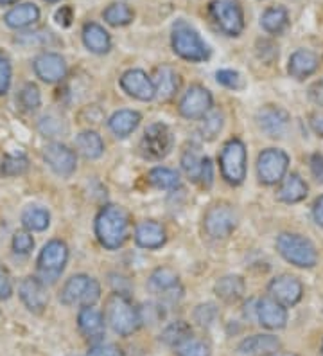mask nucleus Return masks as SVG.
Masks as SVG:
<instances>
[{
  "instance_id": "nucleus-54",
  "label": "nucleus",
  "mask_w": 323,
  "mask_h": 356,
  "mask_svg": "<svg viewBox=\"0 0 323 356\" xmlns=\"http://www.w3.org/2000/svg\"><path fill=\"white\" fill-rule=\"evenodd\" d=\"M310 128L315 131L316 135L323 137V113H315L313 118H310Z\"/></svg>"
},
{
  "instance_id": "nucleus-30",
  "label": "nucleus",
  "mask_w": 323,
  "mask_h": 356,
  "mask_svg": "<svg viewBox=\"0 0 323 356\" xmlns=\"http://www.w3.org/2000/svg\"><path fill=\"white\" fill-rule=\"evenodd\" d=\"M260 27L267 35H282L289 27V11L284 6H272L260 15Z\"/></svg>"
},
{
  "instance_id": "nucleus-27",
  "label": "nucleus",
  "mask_w": 323,
  "mask_h": 356,
  "mask_svg": "<svg viewBox=\"0 0 323 356\" xmlns=\"http://www.w3.org/2000/svg\"><path fill=\"white\" fill-rule=\"evenodd\" d=\"M140 121H142V115L137 110H119L108 119V127H110L113 135L124 139V137H128V135L137 130Z\"/></svg>"
},
{
  "instance_id": "nucleus-47",
  "label": "nucleus",
  "mask_w": 323,
  "mask_h": 356,
  "mask_svg": "<svg viewBox=\"0 0 323 356\" xmlns=\"http://www.w3.org/2000/svg\"><path fill=\"white\" fill-rule=\"evenodd\" d=\"M88 356H122V351L113 343L97 342L88 351Z\"/></svg>"
},
{
  "instance_id": "nucleus-32",
  "label": "nucleus",
  "mask_w": 323,
  "mask_h": 356,
  "mask_svg": "<svg viewBox=\"0 0 323 356\" xmlns=\"http://www.w3.org/2000/svg\"><path fill=\"white\" fill-rule=\"evenodd\" d=\"M104 22L112 27H124L133 22L135 11L126 2H113L103 11Z\"/></svg>"
},
{
  "instance_id": "nucleus-25",
  "label": "nucleus",
  "mask_w": 323,
  "mask_h": 356,
  "mask_svg": "<svg viewBox=\"0 0 323 356\" xmlns=\"http://www.w3.org/2000/svg\"><path fill=\"white\" fill-rule=\"evenodd\" d=\"M81 38L85 47L90 52H94V54H106L112 49V38L108 35V31L103 26H99V24H85Z\"/></svg>"
},
{
  "instance_id": "nucleus-26",
  "label": "nucleus",
  "mask_w": 323,
  "mask_h": 356,
  "mask_svg": "<svg viewBox=\"0 0 323 356\" xmlns=\"http://www.w3.org/2000/svg\"><path fill=\"white\" fill-rule=\"evenodd\" d=\"M40 20V9L38 6L33 4V2H24V4H18L15 8H11L6 13L4 22L8 24V27L11 29H26V27L33 26Z\"/></svg>"
},
{
  "instance_id": "nucleus-35",
  "label": "nucleus",
  "mask_w": 323,
  "mask_h": 356,
  "mask_svg": "<svg viewBox=\"0 0 323 356\" xmlns=\"http://www.w3.org/2000/svg\"><path fill=\"white\" fill-rule=\"evenodd\" d=\"M22 225L31 232H42L51 225V214L43 207H27L22 213Z\"/></svg>"
},
{
  "instance_id": "nucleus-44",
  "label": "nucleus",
  "mask_w": 323,
  "mask_h": 356,
  "mask_svg": "<svg viewBox=\"0 0 323 356\" xmlns=\"http://www.w3.org/2000/svg\"><path fill=\"white\" fill-rule=\"evenodd\" d=\"M11 245H13L15 254L26 256V254H29L31 250H33V247H35V239H33V236H31L29 232H26V230H20V232H17V234L13 236V241H11Z\"/></svg>"
},
{
  "instance_id": "nucleus-24",
  "label": "nucleus",
  "mask_w": 323,
  "mask_h": 356,
  "mask_svg": "<svg viewBox=\"0 0 323 356\" xmlns=\"http://www.w3.org/2000/svg\"><path fill=\"white\" fill-rule=\"evenodd\" d=\"M165 239H167L165 229L156 222H142L135 229V243L147 250L164 247Z\"/></svg>"
},
{
  "instance_id": "nucleus-43",
  "label": "nucleus",
  "mask_w": 323,
  "mask_h": 356,
  "mask_svg": "<svg viewBox=\"0 0 323 356\" xmlns=\"http://www.w3.org/2000/svg\"><path fill=\"white\" fill-rule=\"evenodd\" d=\"M220 312L215 308V305L207 302V305H199L198 308L194 309V321L198 322L201 327H210L215 322Z\"/></svg>"
},
{
  "instance_id": "nucleus-48",
  "label": "nucleus",
  "mask_w": 323,
  "mask_h": 356,
  "mask_svg": "<svg viewBox=\"0 0 323 356\" xmlns=\"http://www.w3.org/2000/svg\"><path fill=\"white\" fill-rule=\"evenodd\" d=\"M198 182H201V186L205 189L212 187V182H214V165H212L210 159L205 156L203 159V164H201V171H199V178Z\"/></svg>"
},
{
  "instance_id": "nucleus-10",
  "label": "nucleus",
  "mask_w": 323,
  "mask_h": 356,
  "mask_svg": "<svg viewBox=\"0 0 323 356\" xmlns=\"http://www.w3.org/2000/svg\"><path fill=\"white\" fill-rule=\"evenodd\" d=\"M289 155L284 149L267 148L257 156V177L264 186H275L282 182L288 173Z\"/></svg>"
},
{
  "instance_id": "nucleus-50",
  "label": "nucleus",
  "mask_w": 323,
  "mask_h": 356,
  "mask_svg": "<svg viewBox=\"0 0 323 356\" xmlns=\"http://www.w3.org/2000/svg\"><path fill=\"white\" fill-rule=\"evenodd\" d=\"M13 293V284H11V277L6 272V268L0 265V299H8Z\"/></svg>"
},
{
  "instance_id": "nucleus-45",
  "label": "nucleus",
  "mask_w": 323,
  "mask_h": 356,
  "mask_svg": "<svg viewBox=\"0 0 323 356\" xmlns=\"http://www.w3.org/2000/svg\"><path fill=\"white\" fill-rule=\"evenodd\" d=\"M11 85V61L4 52H0V96H4Z\"/></svg>"
},
{
  "instance_id": "nucleus-41",
  "label": "nucleus",
  "mask_w": 323,
  "mask_h": 356,
  "mask_svg": "<svg viewBox=\"0 0 323 356\" xmlns=\"http://www.w3.org/2000/svg\"><path fill=\"white\" fill-rule=\"evenodd\" d=\"M0 170L6 177H18V175H24L27 170H29V161L26 156L17 155V156H6Z\"/></svg>"
},
{
  "instance_id": "nucleus-14",
  "label": "nucleus",
  "mask_w": 323,
  "mask_h": 356,
  "mask_svg": "<svg viewBox=\"0 0 323 356\" xmlns=\"http://www.w3.org/2000/svg\"><path fill=\"white\" fill-rule=\"evenodd\" d=\"M43 159L52 171L60 177H70L76 171V153L61 143H51L43 148Z\"/></svg>"
},
{
  "instance_id": "nucleus-29",
  "label": "nucleus",
  "mask_w": 323,
  "mask_h": 356,
  "mask_svg": "<svg viewBox=\"0 0 323 356\" xmlns=\"http://www.w3.org/2000/svg\"><path fill=\"white\" fill-rule=\"evenodd\" d=\"M245 290H246V284H245V279H242L241 275H224V277H221L220 281L215 282V286H214L215 296L220 297L223 302H229V305L242 299Z\"/></svg>"
},
{
  "instance_id": "nucleus-52",
  "label": "nucleus",
  "mask_w": 323,
  "mask_h": 356,
  "mask_svg": "<svg viewBox=\"0 0 323 356\" xmlns=\"http://www.w3.org/2000/svg\"><path fill=\"white\" fill-rule=\"evenodd\" d=\"M74 20V13H72V8L69 6H63L61 9L56 11V22L60 24L61 27H69Z\"/></svg>"
},
{
  "instance_id": "nucleus-34",
  "label": "nucleus",
  "mask_w": 323,
  "mask_h": 356,
  "mask_svg": "<svg viewBox=\"0 0 323 356\" xmlns=\"http://www.w3.org/2000/svg\"><path fill=\"white\" fill-rule=\"evenodd\" d=\"M192 337V327L190 324H187L185 321H176L169 324L162 334H160V340L165 343V346H171V348H178L181 342H185L187 339Z\"/></svg>"
},
{
  "instance_id": "nucleus-23",
  "label": "nucleus",
  "mask_w": 323,
  "mask_h": 356,
  "mask_svg": "<svg viewBox=\"0 0 323 356\" xmlns=\"http://www.w3.org/2000/svg\"><path fill=\"white\" fill-rule=\"evenodd\" d=\"M279 348L280 340L273 334H251L239 342L237 353L241 356H267L276 353Z\"/></svg>"
},
{
  "instance_id": "nucleus-17",
  "label": "nucleus",
  "mask_w": 323,
  "mask_h": 356,
  "mask_svg": "<svg viewBox=\"0 0 323 356\" xmlns=\"http://www.w3.org/2000/svg\"><path fill=\"white\" fill-rule=\"evenodd\" d=\"M255 121H257V127L264 131L270 137H282L285 134L289 127V113L280 106L275 104H267L264 108H260L255 115Z\"/></svg>"
},
{
  "instance_id": "nucleus-12",
  "label": "nucleus",
  "mask_w": 323,
  "mask_h": 356,
  "mask_svg": "<svg viewBox=\"0 0 323 356\" xmlns=\"http://www.w3.org/2000/svg\"><path fill=\"white\" fill-rule=\"evenodd\" d=\"M212 104H214V97L210 90L201 85H192L180 101L181 118L190 119V121L203 119L212 110Z\"/></svg>"
},
{
  "instance_id": "nucleus-46",
  "label": "nucleus",
  "mask_w": 323,
  "mask_h": 356,
  "mask_svg": "<svg viewBox=\"0 0 323 356\" xmlns=\"http://www.w3.org/2000/svg\"><path fill=\"white\" fill-rule=\"evenodd\" d=\"M40 131H42L45 137H54L61 131V121L56 118H52V115H45L40 121Z\"/></svg>"
},
{
  "instance_id": "nucleus-6",
  "label": "nucleus",
  "mask_w": 323,
  "mask_h": 356,
  "mask_svg": "<svg viewBox=\"0 0 323 356\" xmlns=\"http://www.w3.org/2000/svg\"><path fill=\"white\" fill-rule=\"evenodd\" d=\"M69 261V247L61 239H52L40 250L38 256V279L47 286L54 284Z\"/></svg>"
},
{
  "instance_id": "nucleus-16",
  "label": "nucleus",
  "mask_w": 323,
  "mask_h": 356,
  "mask_svg": "<svg viewBox=\"0 0 323 356\" xmlns=\"http://www.w3.org/2000/svg\"><path fill=\"white\" fill-rule=\"evenodd\" d=\"M35 72L42 81L45 83H60L67 78V63L65 58L58 52H42L35 58Z\"/></svg>"
},
{
  "instance_id": "nucleus-22",
  "label": "nucleus",
  "mask_w": 323,
  "mask_h": 356,
  "mask_svg": "<svg viewBox=\"0 0 323 356\" xmlns=\"http://www.w3.org/2000/svg\"><path fill=\"white\" fill-rule=\"evenodd\" d=\"M320 60L315 52L309 49H298L295 51L288 61V72L295 79H306L318 70Z\"/></svg>"
},
{
  "instance_id": "nucleus-5",
  "label": "nucleus",
  "mask_w": 323,
  "mask_h": 356,
  "mask_svg": "<svg viewBox=\"0 0 323 356\" xmlns=\"http://www.w3.org/2000/svg\"><path fill=\"white\" fill-rule=\"evenodd\" d=\"M101 299V284L94 277L85 274L72 275L67 279L60 291L61 305L65 306H95Z\"/></svg>"
},
{
  "instance_id": "nucleus-31",
  "label": "nucleus",
  "mask_w": 323,
  "mask_h": 356,
  "mask_svg": "<svg viewBox=\"0 0 323 356\" xmlns=\"http://www.w3.org/2000/svg\"><path fill=\"white\" fill-rule=\"evenodd\" d=\"M76 148H78V152L81 153L85 159L94 161V159H99L104 153V143L97 131L86 130L81 131V134L76 137Z\"/></svg>"
},
{
  "instance_id": "nucleus-36",
  "label": "nucleus",
  "mask_w": 323,
  "mask_h": 356,
  "mask_svg": "<svg viewBox=\"0 0 323 356\" xmlns=\"http://www.w3.org/2000/svg\"><path fill=\"white\" fill-rule=\"evenodd\" d=\"M151 286L155 288L156 291H172L174 288H178L180 284V279H178V274L172 268H156L149 277Z\"/></svg>"
},
{
  "instance_id": "nucleus-11",
  "label": "nucleus",
  "mask_w": 323,
  "mask_h": 356,
  "mask_svg": "<svg viewBox=\"0 0 323 356\" xmlns=\"http://www.w3.org/2000/svg\"><path fill=\"white\" fill-rule=\"evenodd\" d=\"M237 222V213L233 211L232 205L229 204H215L208 209L203 218V227L210 238L214 239H223L229 238L235 230Z\"/></svg>"
},
{
  "instance_id": "nucleus-57",
  "label": "nucleus",
  "mask_w": 323,
  "mask_h": 356,
  "mask_svg": "<svg viewBox=\"0 0 323 356\" xmlns=\"http://www.w3.org/2000/svg\"><path fill=\"white\" fill-rule=\"evenodd\" d=\"M45 2H49V4H54V2H60V0H45Z\"/></svg>"
},
{
  "instance_id": "nucleus-28",
  "label": "nucleus",
  "mask_w": 323,
  "mask_h": 356,
  "mask_svg": "<svg viewBox=\"0 0 323 356\" xmlns=\"http://www.w3.org/2000/svg\"><path fill=\"white\" fill-rule=\"evenodd\" d=\"M307 191H309V187L304 182V178L298 173H291L282 180L276 198L284 204H298V202L306 200Z\"/></svg>"
},
{
  "instance_id": "nucleus-56",
  "label": "nucleus",
  "mask_w": 323,
  "mask_h": 356,
  "mask_svg": "<svg viewBox=\"0 0 323 356\" xmlns=\"http://www.w3.org/2000/svg\"><path fill=\"white\" fill-rule=\"evenodd\" d=\"M17 0H0V6H9V4H15Z\"/></svg>"
},
{
  "instance_id": "nucleus-19",
  "label": "nucleus",
  "mask_w": 323,
  "mask_h": 356,
  "mask_svg": "<svg viewBox=\"0 0 323 356\" xmlns=\"http://www.w3.org/2000/svg\"><path fill=\"white\" fill-rule=\"evenodd\" d=\"M78 326L86 340L97 343L103 340L106 331V318L104 313L94 306H83L78 315Z\"/></svg>"
},
{
  "instance_id": "nucleus-8",
  "label": "nucleus",
  "mask_w": 323,
  "mask_h": 356,
  "mask_svg": "<svg viewBox=\"0 0 323 356\" xmlns=\"http://www.w3.org/2000/svg\"><path fill=\"white\" fill-rule=\"evenodd\" d=\"M221 175L230 186H241L246 178V146L241 139L224 143L220 155Z\"/></svg>"
},
{
  "instance_id": "nucleus-33",
  "label": "nucleus",
  "mask_w": 323,
  "mask_h": 356,
  "mask_svg": "<svg viewBox=\"0 0 323 356\" xmlns=\"http://www.w3.org/2000/svg\"><path fill=\"white\" fill-rule=\"evenodd\" d=\"M147 180H149L151 186L156 187V189H164V191L178 189L181 184V178L176 171L171 170V168H162V165L153 168L147 175Z\"/></svg>"
},
{
  "instance_id": "nucleus-3",
  "label": "nucleus",
  "mask_w": 323,
  "mask_h": 356,
  "mask_svg": "<svg viewBox=\"0 0 323 356\" xmlns=\"http://www.w3.org/2000/svg\"><path fill=\"white\" fill-rule=\"evenodd\" d=\"M276 250L288 263L298 268H313L318 263V250L306 236L295 232H282L276 238Z\"/></svg>"
},
{
  "instance_id": "nucleus-37",
  "label": "nucleus",
  "mask_w": 323,
  "mask_h": 356,
  "mask_svg": "<svg viewBox=\"0 0 323 356\" xmlns=\"http://www.w3.org/2000/svg\"><path fill=\"white\" fill-rule=\"evenodd\" d=\"M18 103L26 112H36L42 104V94L35 83H26L18 94Z\"/></svg>"
},
{
  "instance_id": "nucleus-55",
  "label": "nucleus",
  "mask_w": 323,
  "mask_h": 356,
  "mask_svg": "<svg viewBox=\"0 0 323 356\" xmlns=\"http://www.w3.org/2000/svg\"><path fill=\"white\" fill-rule=\"evenodd\" d=\"M267 356H297V355H291V353H272V355Z\"/></svg>"
},
{
  "instance_id": "nucleus-18",
  "label": "nucleus",
  "mask_w": 323,
  "mask_h": 356,
  "mask_svg": "<svg viewBox=\"0 0 323 356\" xmlns=\"http://www.w3.org/2000/svg\"><path fill=\"white\" fill-rule=\"evenodd\" d=\"M18 296L22 302L29 309L31 313H43V309L49 305V296L45 290V284L38 277H26L22 279L20 286H18Z\"/></svg>"
},
{
  "instance_id": "nucleus-21",
  "label": "nucleus",
  "mask_w": 323,
  "mask_h": 356,
  "mask_svg": "<svg viewBox=\"0 0 323 356\" xmlns=\"http://www.w3.org/2000/svg\"><path fill=\"white\" fill-rule=\"evenodd\" d=\"M153 85H155L156 97L160 101H171L176 96L181 87V78L176 70L169 65L156 67L155 76H153Z\"/></svg>"
},
{
  "instance_id": "nucleus-40",
  "label": "nucleus",
  "mask_w": 323,
  "mask_h": 356,
  "mask_svg": "<svg viewBox=\"0 0 323 356\" xmlns=\"http://www.w3.org/2000/svg\"><path fill=\"white\" fill-rule=\"evenodd\" d=\"M176 349L178 356H210V346L201 339H187L181 342Z\"/></svg>"
},
{
  "instance_id": "nucleus-49",
  "label": "nucleus",
  "mask_w": 323,
  "mask_h": 356,
  "mask_svg": "<svg viewBox=\"0 0 323 356\" xmlns=\"http://www.w3.org/2000/svg\"><path fill=\"white\" fill-rule=\"evenodd\" d=\"M310 173L315 177L316 182L323 184V155L322 153H313L309 159Z\"/></svg>"
},
{
  "instance_id": "nucleus-20",
  "label": "nucleus",
  "mask_w": 323,
  "mask_h": 356,
  "mask_svg": "<svg viewBox=\"0 0 323 356\" xmlns=\"http://www.w3.org/2000/svg\"><path fill=\"white\" fill-rule=\"evenodd\" d=\"M255 317L266 330H282L288 324V309L272 297L260 299L255 306Z\"/></svg>"
},
{
  "instance_id": "nucleus-4",
  "label": "nucleus",
  "mask_w": 323,
  "mask_h": 356,
  "mask_svg": "<svg viewBox=\"0 0 323 356\" xmlns=\"http://www.w3.org/2000/svg\"><path fill=\"white\" fill-rule=\"evenodd\" d=\"M171 45L172 51L176 52L181 60L199 63V61H207L210 58V47L205 44V40L199 36L198 31L185 22L174 24Z\"/></svg>"
},
{
  "instance_id": "nucleus-15",
  "label": "nucleus",
  "mask_w": 323,
  "mask_h": 356,
  "mask_svg": "<svg viewBox=\"0 0 323 356\" xmlns=\"http://www.w3.org/2000/svg\"><path fill=\"white\" fill-rule=\"evenodd\" d=\"M122 90L138 101H151L156 97L153 79L140 69L126 70L121 78Z\"/></svg>"
},
{
  "instance_id": "nucleus-39",
  "label": "nucleus",
  "mask_w": 323,
  "mask_h": 356,
  "mask_svg": "<svg viewBox=\"0 0 323 356\" xmlns=\"http://www.w3.org/2000/svg\"><path fill=\"white\" fill-rule=\"evenodd\" d=\"M203 159H205V156L199 155L198 148H194V146L187 148L185 152H183V155H181V168H183L185 173L189 175L192 180H196V182H198L199 171H201Z\"/></svg>"
},
{
  "instance_id": "nucleus-58",
  "label": "nucleus",
  "mask_w": 323,
  "mask_h": 356,
  "mask_svg": "<svg viewBox=\"0 0 323 356\" xmlns=\"http://www.w3.org/2000/svg\"><path fill=\"white\" fill-rule=\"evenodd\" d=\"M322 356H323V343H322Z\"/></svg>"
},
{
  "instance_id": "nucleus-13",
  "label": "nucleus",
  "mask_w": 323,
  "mask_h": 356,
  "mask_svg": "<svg viewBox=\"0 0 323 356\" xmlns=\"http://www.w3.org/2000/svg\"><path fill=\"white\" fill-rule=\"evenodd\" d=\"M267 293L284 308H291V306H297L301 300L304 286H301L300 279L295 277V275L282 274L272 279V282L267 284Z\"/></svg>"
},
{
  "instance_id": "nucleus-53",
  "label": "nucleus",
  "mask_w": 323,
  "mask_h": 356,
  "mask_svg": "<svg viewBox=\"0 0 323 356\" xmlns=\"http://www.w3.org/2000/svg\"><path fill=\"white\" fill-rule=\"evenodd\" d=\"M313 218H315L316 225L323 227V195L318 196L313 205Z\"/></svg>"
},
{
  "instance_id": "nucleus-7",
  "label": "nucleus",
  "mask_w": 323,
  "mask_h": 356,
  "mask_svg": "<svg viewBox=\"0 0 323 356\" xmlns=\"http://www.w3.org/2000/svg\"><path fill=\"white\" fill-rule=\"evenodd\" d=\"M208 13L217 29L230 38L241 36L245 31V13L239 0H212Z\"/></svg>"
},
{
  "instance_id": "nucleus-2",
  "label": "nucleus",
  "mask_w": 323,
  "mask_h": 356,
  "mask_svg": "<svg viewBox=\"0 0 323 356\" xmlns=\"http://www.w3.org/2000/svg\"><path fill=\"white\" fill-rule=\"evenodd\" d=\"M106 322L121 337H131L142 326V313L126 293H113L106 300Z\"/></svg>"
},
{
  "instance_id": "nucleus-9",
  "label": "nucleus",
  "mask_w": 323,
  "mask_h": 356,
  "mask_svg": "<svg viewBox=\"0 0 323 356\" xmlns=\"http://www.w3.org/2000/svg\"><path fill=\"white\" fill-rule=\"evenodd\" d=\"M174 146V135L164 122H155L147 127L140 140V153L147 161H162L171 153Z\"/></svg>"
},
{
  "instance_id": "nucleus-51",
  "label": "nucleus",
  "mask_w": 323,
  "mask_h": 356,
  "mask_svg": "<svg viewBox=\"0 0 323 356\" xmlns=\"http://www.w3.org/2000/svg\"><path fill=\"white\" fill-rule=\"evenodd\" d=\"M309 99L316 104V106H322L323 108V79L315 81L309 87Z\"/></svg>"
},
{
  "instance_id": "nucleus-42",
  "label": "nucleus",
  "mask_w": 323,
  "mask_h": 356,
  "mask_svg": "<svg viewBox=\"0 0 323 356\" xmlns=\"http://www.w3.org/2000/svg\"><path fill=\"white\" fill-rule=\"evenodd\" d=\"M215 79H217L220 85H223L224 88H230V90H241V88H245V79H242V76L237 70H217Z\"/></svg>"
},
{
  "instance_id": "nucleus-1",
  "label": "nucleus",
  "mask_w": 323,
  "mask_h": 356,
  "mask_svg": "<svg viewBox=\"0 0 323 356\" xmlns=\"http://www.w3.org/2000/svg\"><path fill=\"white\" fill-rule=\"evenodd\" d=\"M131 218L121 205H104L95 216V236L108 250H117L128 241Z\"/></svg>"
},
{
  "instance_id": "nucleus-38",
  "label": "nucleus",
  "mask_w": 323,
  "mask_h": 356,
  "mask_svg": "<svg viewBox=\"0 0 323 356\" xmlns=\"http://www.w3.org/2000/svg\"><path fill=\"white\" fill-rule=\"evenodd\" d=\"M223 113L221 112H208L205 118L201 119V127H199V134L205 140H214L220 131L223 130Z\"/></svg>"
}]
</instances>
